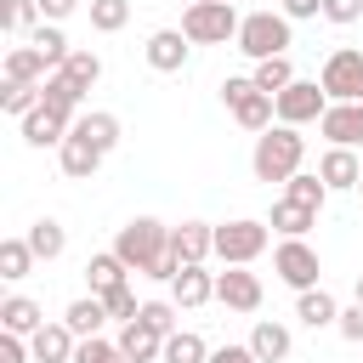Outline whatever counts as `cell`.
<instances>
[{
  "instance_id": "9",
  "label": "cell",
  "mask_w": 363,
  "mask_h": 363,
  "mask_svg": "<svg viewBox=\"0 0 363 363\" xmlns=\"http://www.w3.org/2000/svg\"><path fill=\"white\" fill-rule=\"evenodd\" d=\"M272 102H278V125H295V130H301V125H318V119L329 113V91H323L318 79H295V85H289L284 96H272Z\"/></svg>"
},
{
  "instance_id": "33",
  "label": "cell",
  "mask_w": 363,
  "mask_h": 363,
  "mask_svg": "<svg viewBox=\"0 0 363 363\" xmlns=\"http://www.w3.org/2000/svg\"><path fill=\"white\" fill-rule=\"evenodd\" d=\"M159 363H210V346H204L199 329H176V335L164 340V357H159Z\"/></svg>"
},
{
  "instance_id": "36",
  "label": "cell",
  "mask_w": 363,
  "mask_h": 363,
  "mask_svg": "<svg viewBox=\"0 0 363 363\" xmlns=\"http://www.w3.org/2000/svg\"><path fill=\"white\" fill-rule=\"evenodd\" d=\"M0 17H6V34H17V40H28V34L45 23L34 0H6V11H0Z\"/></svg>"
},
{
  "instance_id": "11",
  "label": "cell",
  "mask_w": 363,
  "mask_h": 363,
  "mask_svg": "<svg viewBox=\"0 0 363 363\" xmlns=\"http://www.w3.org/2000/svg\"><path fill=\"white\" fill-rule=\"evenodd\" d=\"M142 57H147V68H159V74H182L187 57H193V40H187L182 28H153L147 45H142Z\"/></svg>"
},
{
  "instance_id": "46",
  "label": "cell",
  "mask_w": 363,
  "mask_h": 363,
  "mask_svg": "<svg viewBox=\"0 0 363 363\" xmlns=\"http://www.w3.org/2000/svg\"><path fill=\"white\" fill-rule=\"evenodd\" d=\"M210 363H261V357L250 352V340H244V346H233V340H227V346H216V352H210Z\"/></svg>"
},
{
  "instance_id": "14",
  "label": "cell",
  "mask_w": 363,
  "mask_h": 363,
  "mask_svg": "<svg viewBox=\"0 0 363 363\" xmlns=\"http://www.w3.org/2000/svg\"><path fill=\"white\" fill-rule=\"evenodd\" d=\"M68 130H74V119H68V113H57V108H45V102L23 119V142H28V147H62V142H68Z\"/></svg>"
},
{
  "instance_id": "50",
  "label": "cell",
  "mask_w": 363,
  "mask_h": 363,
  "mask_svg": "<svg viewBox=\"0 0 363 363\" xmlns=\"http://www.w3.org/2000/svg\"><path fill=\"white\" fill-rule=\"evenodd\" d=\"M357 193H363V182H357Z\"/></svg>"
},
{
  "instance_id": "10",
  "label": "cell",
  "mask_w": 363,
  "mask_h": 363,
  "mask_svg": "<svg viewBox=\"0 0 363 363\" xmlns=\"http://www.w3.org/2000/svg\"><path fill=\"white\" fill-rule=\"evenodd\" d=\"M261 278L250 272V267H227V272H216V301L227 306V312H261Z\"/></svg>"
},
{
  "instance_id": "45",
  "label": "cell",
  "mask_w": 363,
  "mask_h": 363,
  "mask_svg": "<svg viewBox=\"0 0 363 363\" xmlns=\"http://www.w3.org/2000/svg\"><path fill=\"white\" fill-rule=\"evenodd\" d=\"M278 11L289 23H306V17H323V0H278Z\"/></svg>"
},
{
  "instance_id": "3",
  "label": "cell",
  "mask_w": 363,
  "mask_h": 363,
  "mask_svg": "<svg viewBox=\"0 0 363 363\" xmlns=\"http://www.w3.org/2000/svg\"><path fill=\"white\" fill-rule=\"evenodd\" d=\"M295 23L284 17V11H250L244 23H238V51L250 57V62H267V57H289V34Z\"/></svg>"
},
{
  "instance_id": "15",
  "label": "cell",
  "mask_w": 363,
  "mask_h": 363,
  "mask_svg": "<svg viewBox=\"0 0 363 363\" xmlns=\"http://www.w3.org/2000/svg\"><path fill=\"white\" fill-rule=\"evenodd\" d=\"M102 159H108V153H102V147H91L79 130H68V142L57 147V164H62V176H68V182H91V176L102 170Z\"/></svg>"
},
{
  "instance_id": "21",
  "label": "cell",
  "mask_w": 363,
  "mask_h": 363,
  "mask_svg": "<svg viewBox=\"0 0 363 363\" xmlns=\"http://www.w3.org/2000/svg\"><path fill=\"white\" fill-rule=\"evenodd\" d=\"M125 278H130V267H125L113 250H96V255L85 261V284H91V295H113V289H125Z\"/></svg>"
},
{
  "instance_id": "17",
  "label": "cell",
  "mask_w": 363,
  "mask_h": 363,
  "mask_svg": "<svg viewBox=\"0 0 363 363\" xmlns=\"http://www.w3.org/2000/svg\"><path fill=\"white\" fill-rule=\"evenodd\" d=\"M28 352H34V363H74L79 335H74L68 323H45L40 335H28Z\"/></svg>"
},
{
  "instance_id": "5",
  "label": "cell",
  "mask_w": 363,
  "mask_h": 363,
  "mask_svg": "<svg viewBox=\"0 0 363 363\" xmlns=\"http://www.w3.org/2000/svg\"><path fill=\"white\" fill-rule=\"evenodd\" d=\"M221 102H227V113H233L244 130H255V136L278 125V102H272L267 91H255V79H250V74L221 79Z\"/></svg>"
},
{
  "instance_id": "48",
  "label": "cell",
  "mask_w": 363,
  "mask_h": 363,
  "mask_svg": "<svg viewBox=\"0 0 363 363\" xmlns=\"http://www.w3.org/2000/svg\"><path fill=\"white\" fill-rule=\"evenodd\" d=\"M357 306H363V272H357Z\"/></svg>"
},
{
  "instance_id": "29",
  "label": "cell",
  "mask_w": 363,
  "mask_h": 363,
  "mask_svg": "<svg viewBox=\"0 0 363 363\" xmlns=\"http://www.w3.org/2000/svg\"><path fill=\"white\" fill-rule=\"evenodd\" d=\"M28 45H34V51H40L45 62H51V74H57V68H62V62L74 57V45H68V34H62V23H40V28L28 34Z\"/></svg>"
},
{
  "instance_id": "40",
  "label": "cell",
  "mask_w": 363,
  "mask_h": 363,
  "mask_svg": "<svg viewBox=\"0 0 363 363\" xmlns=\"http://www.w3.org/2000/svg\"><path fill=\"white\" fill-rule=\"evenodd\" d=\"M74 363H125V352H119V340H102V335H91V340H79Z\"/></svg>"
},
{
  "instance_id": "1",
  "label": "cell",
  "mask_w": 363,
  "mask_h": 363,
  "mask_svg": "<svg viewBox=\"0 0 363 363\" xmlns=\"http://www.w3.org/2000/svg\"><path fill=\"white\" fill-rule=\"evenodd\" d=\"M113 255H119L136 278H159V284H170V278L182 272V261L170 255V227L153 221V216L125 221V227L113 233Z\"/></svg>"
},
{
  "instance_id": "26",
  "label": "cell",
  "mask_w": 363,
  "mask_h": 363,
  "mask_svg": "<svg viewBox=\"0 0 363 363\" xmlns=\"http://www.w3.org/2000/svg\"><path fill=\"white\" fill-rule=\"evenodd\" d=\"M62 323L79 335V340H91V335H102V323H108V306H102V295H79V301H68V312H62Z\"/></svg>"
},
{
  "instance_id": "16",
  "label": "cell",
  "mask_w": 363,
  "mask_h": 363,
  "mask_svg": "<svg viewBox=\"0 0 363 363\" xmlns=\"http://www.w3.org/2000/svg\"><path fill=\"white\" fill-rule=\"evenodd\" d=\"M250 352H255L261 363H284V357L295 352L289 323H278V318H255V329H250Z\"/></svg>"
},
{
  "instance_id": "47",
  "label": "cell",
  "mask_w": 363,
  "mask_h": 363,
  "mask_svg": "<svg viewBox=\"0 0 363 363\" xmlns=\"http://www.w3.org/2000/svg\"><path fill=\"white\" fill-rule=\"evenodd\" d=\"M34 6H40V17H45V23H62V17H74V11H79V0H34Z\"/></svg>"
},
{
  "instance_id": "37",
  "label": "cell",
  "mask_w": 363,
  "mask_h": 363,
  "mask_svg": "<svg viewBox=\"0 0 363 363\" xmlns=\"http://www.w3.org/2000/svg\"><path fill=\"white\" fill-rule=\"evenodd\" d=\"M130 23V0H91V28L96 34H119Z\"/></svg>"
},
{
  "instance_id": "18",
  "label": "cell",
  "mask_w": 363,
  "mask_h": 363,
  "mask_svg": "<svg viewBox=\"0 0 363 363\" xmlns=\"http://www.w3.org/2000/svg\"><path fill=\"white\" fill-rule=\"evenodd\" d=\"M318 176L329 182V193H352V187L363 182V159H357L352 147H329V153L318 159Z\"/></svg>"
},
{
  "instance_id": "44",
  "label": "cell",
  "mask_w": 363,
  "mask_h": 363,
  "mask_svg": "<svg viewBox=\"0 0 363 363\" xmlns=\"http://www.w3.org/2000/svg\"><path fill=\"white\" fill-rule=\"evenodd\" d=\"M0 363H34L28 340H23V335H0Z\"/></svg>"
},
{
  "instance_id": "12",
  "label": "cell",
  "mask_w": 363,
  "mask_h": 363,
  "mask_svg": "<svg viewBox=\"0 0 363 363\" xmlns=\"http://www.w3.org/2000/svg\"><path fill=\"white\" fill-rule=\"evenodd\" d=\"M318 136L329 147H363V102H329V113L318 119Z\"/></svg>"
},
{
  "instance_id": "24",
  "label": "cell",
  "mask_w": 363,
  "mask_h": 363,
  "mask_svg": "<svg viewBox=\"0 0 363 363\" xmlns=\"http://www.w3.org/2000/svg\"><path fill=\"white\" fill-rule=\"evenodd\" d=\"M267 227H272V233H284V238H306V233L318 227V210H306V204H295V199H272Z\"/></svg>"
},
{
  "instance_id": "13",
  "label": "cell",
  "mask_w": 363,
  "mask_h": 363,
  "mask_svg": "<svg viewBox=\"0 0 363 363\" xmlns=\"http://www.w3.org/2000/svg\"><path fill=\"white\" fill-rule=\"evenodd\" d=\"M170 255H176L182 267H204V261L216 255V227H210V221H182V227H170Z\"/></svg>"
},
{
  "instance_id": "31",
  "label": "cell",
  "mask_w": 363,
  "mask_h": 363,
  "mask_svg": "<svg viewBox=\"0 0 363 363\" xmlns=\"http://www.w3.org/2000/svg\"><path fill=\"white\" fill-rule=\"evenodd\" d=\"M34 250H28V238H0V278L6 284H23L28 272H34Z\"/></svg>"
},
{
  "instance_id": "42",
  "label": "cell",
  "mask_w": 363,
  "mask_h": 363,
  "mask_svg": "<svg viewBox=\"0 0 363 363\" xmlns=\"http://www.w3.org/2000/svg\"><path fill=\"white\" fill-rule=\"evenodd\" d=\"M335 329H340V340H352V346H363V306L352 301V306H340V318H335Z\"/></svg>"
},
{
  "instance_id": "23",
  "label": "cell",
  "mask_w": 363,
  "mask_h": 363,
  "mask_svg": "<svg viewBox=\"0 0 363 363\" xmlns=\"http://www.w3.org/2000/svg\"><path fill=\"white\" fill-rule=\"evenodd\" d=\"M6 79H11V85H45V79H51V62H45L34 45H11V51H6Z\"/></svg>"
},
{
  "instance_id": "20",
  "label": "cell",
  "mask_w": 363,
  "mask_h": 363,
  "mask_svg": "<svg viewBox=\"0 0 363 363\" xmlns=\"http://www.w3.org/2000/svg\"><path fill=\"white\" fill-rule=\"evenodd\" d=\"M45 329V312H40V301H28V295H6L0 301V335H40Z\"/></svg>"
},
{
  "instance_id": "43",
  "label": "cell",
  "mask_w": 363,
  "mask_h": 363,
  "mask_svg": "<svg viewBox=\"0 0 363 363\" xmlns=\"http://www.w3.org/2000/svg\"><path fill=\"white\" fill-rule=\"evenodd\" d=\"M323 17L340 23V28L346 23H363V0H323Z\"/></svg>"
},
{
  "instance_id": "2",
  "label": "cell",
  "mask_w": 363,
  "mask_h": 363,
  "mask_svg": "<svg viewBox=\"0 0 363 363\" xmlns=\"http://www.w3.org/2000/svg\"><path fill=\"white\" fill-rule=\"evenodd\" d=\"M301 164H306V136L295 125H272L255 136V153H250L255 182H289V176H301Z\"/></svg>"
},
{
  "instance_id": "6",
  "label": "cell",
  "mask_w": 363,
  "mask_h": 363,
  "mask_svg": "<svg viewBox=\"0 0 363 363\" xmlns=\"http://www.w3.org/2000/svg\"><path fill=\"white\" fill-rule=\"evenodd\" d=\"M267 244H272V227L255 221V216H238V221H221V227H216V255H221L227 267H250Z\"/></svg>"
},
{
  "instance_id": "49",
  "label": "cell",
  "mask_w": 363,
  "mask_h": 363,
  "mask_svg": "<svg viewBox=\"0 0 363 363\" xmlns=\"http://www.w3.org/2000/svg\"><path fill=\"white\" fill-rule=\"evenodd\" d=\"M187 6H199V0H187Z\"/></svg>"
},
{
  "instance_id": "30",
  "label": "cell",
  "mask_w": 363,
  "mask_h": 363,
  "mask_svg": "<svg viewBox=\"0 0 363 363\" xmlns=\"http://www.w3.org/2000/svg\"><path fill=\"white\" fill-rule=\"evenodd\" d=\"M250 79H255V91H267V96H284V91H289L301 74L289 68V57H267V62H255V68H250Z\"/></svg>"
},
{
  "instance_id": "39",
  "label": "cell",
  "mask_w": 363,
  "mask_h": 363,
  "mask_svg": "<svg viewBox=\"0 0 363 363\" xmlns=\"http://www.w3.org/2000/svg\"><path fill=\"white\" fill-rule=\"evenodd\" d=\"M0 102H6V113H17V119H28V113L40 108V85H11V79H6V91H0Z\"/></svg>"
},
{
  "instance_id": "4",
  "label": "cell",
  "mask_w": 363,
  "mask_h": 363,
  "mask_svg": "<svg viewBox=\"0 0 363 363\" xmlns=\"http://www.w3.org/2000/svg\"><path fill=\"white\" fill-rule=\"evenodd\" d=\"M238 11H233V0H199V6H182V34L193 40V45H227V40H238Z\"/></svg>"
},
{
  "instance_id": "34",
  "label": "cell",
  "mask_w": 363,
  "mask_h": 363,
  "mask_svg": "<svg viewBox=\"0 0 363 363\" xmlns=\"http://www.w3.org/2000/svg\"><path fill=\"white\" fill-rule=\"evenodd\" d=\"M57 74H62V79H68L74 91H91V85L102 79V57H96V51H74V57H68V62H62Z\"/></svg>"
},
{
  "instance_id": "32",
  "label": "cell",
  "mask_w": 363,
  "mask_h": 363,
  "mask_svg": "<svg viewBox=\"0 0 363 363\" xmlns=\"http://www.w3.org/2000/svg\"><path fill=\"white\" fill-rule=\"evenodd\" d=\"M284 199H295V204H306V210H323V204H329V182H323L318 170H301V176L284 182Z\"/></svg>"
},
{
  "instance_id": "22",
  "label": "cell",
  "mask_w": 363,
  "mask_h": 363,
  "mask_svg": "<svg viewBox=\"0 0 363 363\" xmlns=\"http://www.w3.org/2000/svg\"><path fill=\"white\" fill-rule=\"evenodd\" d=\"M119 352H125V363H159V357H164V335H153V329L136 318V323L119 329Z\"/></svg>"
},
{
  "instance_id": "19",
  "label": "cell",
  "mask_w": 363,
  "mask_h": 363,
  "mask_svg": "<svg viewBox=\"0 0 363 363\" xmlns=\"http://www.w3.org/2000/svg\"><path fill=\"white\" fill-rule=\"evenodd\" d=\"M170 301H176L182 312H193V306L216 301V272H204V267H182V272L170 278Z\"/></svg>"
},
{
  "instance_id": "27",
  "label": "cell",
  "mask_w": 363,
  "mask_h": 363,
  "mask_svg": "<svg viewBox=\"0 0 363 363\" xmlns=\"http://www.w3.org/2000/svg\"><path fill=\"white\" fill-rule=\"evenodd\" d=\"M74 130H79L91 147H102V153H113V147H119V113L91 108V113H79V119H74Z\"/></svg>"
},
{
  "instance_id": "25",
  "label": "cell",
  "mask_w": 363,
  "mask_h": 363,
  "mask_svg": "<svg viewBox=\"0 0 363 363\" xmlns=\"http://www.w3.org/2000/svg\"><path fill=\"white\" fill-rule=\"evenodd\" d=\"M295 318L306 323V329H335V318H340V301L318 284V289H306V295H295Z\"/></svg>"
},
{
  "instance_id": "41",
  "label": "cell",
  "mask_w": 363,
  "mask_h": 363,
  "mask_svg": "<svg viewBox=\"0 0 363 363\" xmlns=\"http://www.w3.org/2000/svg\"><path fill=\"white\" fill-rule=\"evenodd\" d=\"M102 306H108V318H119V323H136V318H142V301H136L130 284L113 289V295H102Z\"/></svg>"
},
{
  "instance_id": "38",
  "label": "cell",
  "mask_w": 363,
  "mask_h": 363,
  "mask_svg": "<svg viewBox=\"0 0 363 363\" xmlns=\"http://www.w3.org/2000/svg\"><path fill=\"white\" fill-rule=\"evenodd\" d=\"M176 312H182L176 301H142V323H147L153 335H164V340L176 335Z\"/></svg>"
},
{
  "instance_id": "28",
  "label": "cell",
  "mask_w": 363,
  "mask_h": 363,
  "mask_svg": "<svg viewBox=\"0 0 363 363\" xmlns=\"http://www.w3.org/2000/svg\"><path fill=\"white\" fill-rule=\"evenodd\" d=\"M23 238H28V250H34L40 261H57V255L68 250V233H62V221H57V216H40Z\"/></svg>"
},
{
  "instance_id": "7",
  "label": "cell",
  "mask_w": 363,
  "mask_h": 363,
  "mask_svg": "<svg viewBox=\"0 0 363 363\" xmlns=\"http://www.w3.org/2000/svg\"><path fill=\"white\" fill-rule=\"evenodd\" d=\"M272 272H278V284H289L295 295H306V289H318L323 261H318V250H312L306 238H278V250H272Z\"/></svg>"
},
{
  "instance_id": "8",
  "label": "cell",
  "mask_w": 363,
  "mask_h": 363,
  "mask_svg": "<svg viewBox=\"0 0 363 363\" xmlns=\"http://www.w3.org/2000/svg\"><path fill=\"white\" fill-rule=\"evenodd\" d=\"M318 85L329 91V102H363V51H352V45L329 51L318 68Z\"/></svg>"
},
{
  "instance_id": "35",
  "label": "cell",
  "mask_w": 363,
  "mask_h": 363,
  "mask_svg": "<svg viewBox=\"0 0 363 363\" xmlns=\"http://www.w3.org/2000/svg\"><path fill=\"white\" fill-rule=\"evenodd\" d=\"M40 102H45V108H57V113H68V119H79V102H85V91H74L62 74H51V79L40 85Z\"/></svg>"
}]
</instances>
